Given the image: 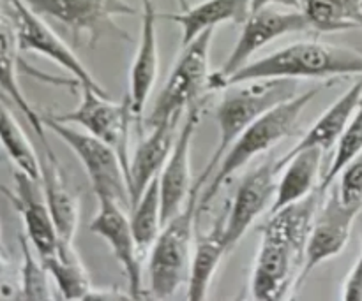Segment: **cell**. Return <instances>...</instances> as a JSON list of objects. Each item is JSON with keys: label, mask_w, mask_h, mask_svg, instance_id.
Wrapping results in <instances>:
<instances>
[{"label": "cell", "mask_w": 362, "mask_h": 301, "mask_svg": "<svg viewBox=\"0 0 362 301\" xmlns=\"http://www.w3.org/2000/svg\"><path fill=\"white\" fill-rule=\"evenodd\" d=\"M324 196L318 187L304 199L271 214L262 228L251 275V296L257 301L285 300L300 285L311 224Z\"/></svg>", "instance_id": "obj_1"}, {"label": "cell", "mask_w": 362, "mask_h": 301, "mask_svg": "<svg viewBox=\"0 0 362 301\" xmlns=\"http://www.w3.org/2000/svg\"><path fill=\"white\" fill-rule=\"evenodd\" d=\"M343 76H362L361 53L325 42L300 41L247 62L223 83V88L255 80H334Z\"/></svg>", "instance_id": "obj_2"}, {"label": "cell", "mask_w": 362, "mask_h": 301, "mask_svg": "<svg viewBox=\"0 0 362 301\" xmlns=\"http://www.w3.org/2000/svg\"><path fill=\"white\" fill-rule=\"evenodd\" d=\"M322 87H315L304 94L293 95L288 101L274 106L267 113L255 120L243 134L235 140V143L230 147L223 161L219 162L216 175L209 180L207 189H204L198 203V214L204 211L209 204L214 201L221 187L228 182L233 173L239 171L243 166L257 159L258 155L265 154L267 150H272L278 143H281L285 137L292 134L299 122L300 115L308 108L311 101L317 97Z\"/></svg>", "instance_id": "obj_3"}, {"label": "cell", "mask_w": 362, "mask_h": 301, "mask_svg": "<svg viewBox=\"0 0 362 301\" xmlns=\"http://www.w3.org/2000/svg\"><path fill=\"white\" fill-rule=\"evenodd\" d=\"M296 80H255L233 83L223 88V97L216 108V122L219 129L218 147L198 182L207 185L209 176L223 161L237 137L264 113L296 95Z\"/></svg>", "instance_id": "obj_4"}, {"label": "cell", "mask_w": 362, "mask_h": 301, "mask_svg": "<svg viewBox=\"0 0 362 301\" xmlns=\"http://www.w3.org/2000/svg\"><path fill=\"white\" fill-rule=\"evenodd\" d=\"M202 192L204 185L197 180L182 210L163 226L161 233L152 243L147 271L148 293L154 298H172L180 285L187 282Z\"/></svg>", "instance_id": "obj_5"}, {"label": "cell", "mask_w": 362, "mask_h": 301, "mask_svg": "<svg viewBox=\"0 0 362 301\" xmlns=\"http://www.w3.org/2000/svg\"><path fill=\"white\" fill-rule=\"evenodd\" d=\"M216 28L202 32L189 44L182 46L184 51L173 66L165 87L159 92L147 127H154L166 120L180 118L184 109H189L202 95L209 92V53Z\"/></svg>", "instance_id": "obj_6"}, {"label": "cell", "mask_w": 362, "mask_h": 301, "mask_svg": "<svg viewBox=\"0 0 362 301\" xmlns=\"http://www.w3.org/2000/svg\"><path fill=\"white\" fill-rule=\"evenodd\" d=\"M41 118L46 129L52 130L57 137H60L74 152L78 161L87 171L95 196L110 197V199L117 201L127 210H131L127 173L124 169L119 154L105 141L88 134L87 130L81 133V130L71 127L69 123L59 122L52 115H41Z\"/></svg>", "instance_id": "obj_7"}, {"label": "cell", "mask_w": 362, "mask_h": 301, "mask_svg": "<svg viewBox=\"0 0 362 301\" xmlns=\"http://www.w3.org/2000/svg\"><path fill=\"white\" fill-rule=\"evenodd\" d=\"M4 11L13 21L20 53H37V55L46 56L73 74L80 87L92 88L99 94L108 95L101 83L88 73L85 63L74 55L73 49L52 30L41 14L32 11L25 4V0H4Z\"/></svg>", "instance_id": "obj_8"}, {"label": "cell", "mask_w": 362, "mask_h": 301, "mask_svg": "<svg viewBox=\"0 0 362 301\" xmlns=\"http://www.w3.org/2000/svg\"><path fill=\"white\" fill-rule=\"evenodd\" d=\"M310 28V23L300 9L281 11L278 7H262V9L251 11L247 20L243 23V32L226 62L218 73L211 74L209 92L221 90L223 83L240 67L246 66L258 49L271 44L272 41L283 35L297 34Z\"/></svg>", "instance_id": "obj_9"}, {"label": "cell", "mask_w": 362, "mask_h": 301, "mask_svg": "<svg viewBox=\"0 0 362 301\" xmlns=\"http://www.w3.org/2000/svg\"><path fill=\"white\" fill-rule=\"evenodd\" d=\"M52 116L64 123H76L88 134L110 145L119 154L124 169L129 175V120L133 111L127 99L112 102L108 101V95L81 87V102L78 108L71 113Z\"/></svg>", "instance_id": "obj_10"}, {"label": "cell", "mask_w": 362, "mask_h": 301, "mask_svg": "<svg viewBox=\"0 0 362 301\" xmlns=\"http://www.w3.org/2000/svg\"><path fill=\"white\" fill-rule=\"evenodd\" d=\"M325 199H322L313 224H311L310 238L306 247V263H304L300 284L306 281L308 275L320 266L325 261L339 256L345 250L350 240L352 226L359 215V208L349 207L339 199L336 189H329L325 192Z\"/></svg>", "instance_id": "obj_11"}, {"label": "cell", "mask_w": 362, "mask_h": 301, "mask_svg": "<svg viewBox=\"0 0 362 301\" xmlns=\"http://www.w3.org/2000/svg\"><path fill=\"white\" fill-rule=\"evenodd\" d=\"M99 211L90 222V231L105 240L113 257L127 277V293L131 300H144L145 291L141 284V252L134 240L129 217L124 207L110 197H98Z\"/></svg>", "instance_id": "obj_12"}, {"label": "cell", "mask_w": 362, "mask_h": 301, "mask_svg": "<svg viewBox=\"0 0 362 301\" xmlns=\"http://www.w3.org/2000/svg\"><path fill=\"white\" fill-rule=\"evenodd\" d=\"M202 111H204V99L197 101L187 109V116L177 134L168 161L159 173L163 226L182 210L194 185L191 178V147L200 123Z\"/></svg>", "instance_id": "obj_13"}, {"label": "cell", "mask_w": 362, "mask_h": 301, "mask_svg": "<svg viewBox=\"0 0 362 301\" xmlns=\"http://www.w3.org/2000/svg\"><path fill=\"white\" fill-rule=\"evenodd\" d=\"M25 4L41 16L62 23L76 39L87 34L92 42L108 30L115 16H134L138 13L124 0H25Z\"/></svg>", "instance_id": "obj_14"}, {"label": "cell", "mask_w": 362, "mask_h": 301, "mask_svg": "<svg viewBox=\"0 0 362 301\" xmlns=\"http://www.w3.org/2000/svg\"><path fill=\"white\" fill-rule=\"evenodd\" d=\"M14 176V187H0L4 196L9 199L14 210L20 214L25 226V236L32 243L39 257L52 256L60 243V236L57 233L55 222H53L52 211L46 203L45 190H42L41 180L32 178L27 173L16 171Z\"/></svg>", "instance_id": "obj_15"}, {"label": "cell", "mask_w": 362, "mask_h": 301, "mask_svg": "<svg viewBox=\"0 0 362 301\" xmlns=\"http://www.w3.org/2000/svg\"><path fill=\"white\" fill-rule=\"evenodd\" d=\"M278 173L276 161L269 159L267 162L247 173L240 182L228 214L225 215V243L228 252L240 242L253 222L267 208L271 210L278 189L276 182Z\"/></svg>", "instance_id": "obj_16"}, {"label": "cell", "mask_w": 362, "mask_h": 301, "mask_svg": "<svg viewBox=\"0 0 362 301\" xmlns=\"http://www.w3.org/2000/svg\"><path fill=\"white\" fill-rule=\"evenodd\" d=\"M179 122L180 118H173L151 127L152 133L134 148L129 159V175H127L131 208L138 203L145 189L151 185L156 176H159L163 166L168 161L170 152L179 134Z\"/></svg>", "instance_id": "obj_17"}, {"label": "cell", "mask_w": 362, "mask_h": 301, "mask_svg": "<svg viewBox=\"0 0 362 301\" xmlns=\"http://www.w3.org/2000/svg\"><path fill=\"white\" fill-rule=\"evenodd\" d=\"M158 13L152 0H141V32L136 55L129 73V101L133 116H140L151 99L156 78L159 70L158 32H156Z\"/></svg>", "instance_id": "obj_18"}, {"label": "cell", "mask_w": 362, "mask_h": 301, "mask_svg": "<svg viewBox=\"0 0 362 301\" xmlns=\"http://www.w3.org/2000/svg\"><path fill=\"white\" fill-rule=\"evenodd\" d=\"M39 180L60 240L73 243L80 224V199L66 182L52 147H42V157H39Z\"/></svg>", "instance_id": "obj_19"}, {"label": "cell", "mask_w": 362, "mask_h": 301, "mask_svg": "<svg viewBox=\"0 0 362 301\" xmlns=\"http://www.w3.org/2000/svg\"><path fill=\"white\" fill-rule=\"evenodd\" d=\"M324 154L325 152L322 148L313 147L304 148L290 157H281L276 161V168L278 171L283 169V175L278 182L274 203H272L269 214H276L281 208L304 199L320 187L318 176H320Z\"/></svg>", "instance_id": "obj_20"}, {"label": "cell", "mask_w": 362, "mask_h": 301, "mask_svg": "<svg viewBox=\"0 0 362 301\" xmlns=\"http://www.w3.org/2000/svg\"><path fill=\"white\" fill-rule=\"evenodd\" d=\"M18 53H20V48H18L13 21L2 7L0 9V90L23 113L34 133L37 134L42 147H52L46 137V127L42 123L41 113L35 111L34 106L27 101L20 83H18V67H21Z\"/></svg>", "instance_id": "obj_21"}, {"label": "cell", "mask_w": 362, "mask_h": 301, "mask_svg": "<svg viewBox=\"0 0 362 301\" xmlns=\"http://www.w3.org/2000/svg\"><path fill=\"white\" fill-rule=\"evenodd\" d=\"M226 252L228 247L225 243V215H223L216 221L212 229L194 235L189 277H187V298L191 301L207 300L212 278Z\"/></svg>", "instance_id": "obj_22"}, {"label": "cell", "mask_w": 362, "mask_h": 301, "mask_svg": "<svg viewBox=\"0 0 362 301\" xmlns=\"http://www.w3.org/2000/svg\"><path fill=\"white\" fill-rule=\"evenodd\" d=\"M362 99V76L359 80L338 99L332 102L327 108V111L313 123L310 130L303 136V140L296 145L290 152H286L283 157H290V155L297 154V152L304 150V148H322L324 152L331 150L338 145L339 137L345 133L346 125L352 120L354 113H356L357 106H359Z\"/></svg>", "instance_id": "obj_23"}, {"label": "cell", "mask_w": 362, "mask_h": 301, "mask_svg": "<svg viewBox=\"0 0 362 301\" xmlns=\"http://www.w3.org/2000/svg\"><path fill=\"white\" fill-rule=\"evenodd\" d=\"M250 13L251 0H205L179 14H165L163 18L179 25L182 46H186L209 28H216L221 23H244Z\"/></svg>", "instance_id": "obj_24"}, {"label": "cell", "mask_w": 362, "mask_h": 301, "mask_svg": "<svg viewBox=\"0 0 362 301\" xmlns=\"http://www.w3.org/2000/svg\"><path fill=\"white\" fill-rule=\"evenodd\" d=\"M41 259L64 300L78 301L88 298L94 288L73 243L60 240L55 252Z\"/></svg>", "instance_id": "obj_25"}, {"label": "cell", "mask_w": 362, "mask_h": 301, "mask_svg": "<svg viewBox=\"0 0 362 301\" xmlns=\"http://www.w3.org/2000/svg\"><path fill=\"white\" fill-rule=\"evenodd\" d=\"M311 28L324 34L362 30V0H299Z\"/></svg>", "instance_id": "obj_26"}, {"label": "cell", "mask_w": 362, "mask_h": 301, "mask_svg": "<svg viewBox=\"0 0 362 301\" xmlns=\"http://www.w3.org/2000/svg\"><path fill=\"white\" fill-rule=\"evenodd\" d=\"M131 229L138 243L141 256L151 250L152 243L163 229L161 215V190H159V176H156L151 185L145 189L138 203L131 208Z\"/></svg>", "instance_id": "obj_27"}, {"label": "cell", "mask_w": 362, "mask_h": 301, "mask_svg": "<svg viewBox=\"0 0 362 301\" xmlns=\"http://www.w3.org/2000/svg\"><path fill=\"white\" fill-rule=\"evenodd\" d=\"M0 145L16 169L39 178V155L13 113L0 101Z\"/></svg>", "instance_id": "obj_28"}, {"label": "cell", "mask_w": 362, "mask_h": 301, "mask_svg": "<svg viewBox=\"0 0 362 301\" xmlns=\"http://www.w3.org/2000/svg\"><path fill=\"white\" fill-rule=\"evenodd\" d=\"M21 247V270L20 285H18V298L28 301L53 300L52 288H49V271L45 266L41 257L34 250L32 243L25 235L20 236Z\"/></svg>", "instance_id": "obj_29"}, {"label": "cell", "mask_w": 362, "mask_h": 301, "mask_svg": "<svg viewBox=\"0 0 362 301\" xmlns=\"http://www.w3.org/2000/svg\"><path fill=\"white\" fill-rule=\"evenodd\" d=\"M362 152V99L357 106L356 113H354L352 120L346 125L345 133L339 137L338 145H336V155L332 159L331 166H329L327 173L322 178L320 189L324 192H327L332 187V183L336 182L338 175L341 173V169L352 161L356 155H359Z\"/></svg>", "instance_id": "obj_30"}, {"label": "cell", "mask_w": 362, "mask_h": 301, "mask_svg": "<svg viewBox=\"0 0 362 301\" xmlns=\"http://www.w3.org/2000/svg\"><path fill=\"white\" fill-rule=\"evenodd\" d=\"M339 185L336 187L339 199L345 204L362 210V152L352 159L338 175Z\"/></svg>", "instance_id": "obj_31"}, {"label": "cell", "mask_w": 362, "mask_h": 301, "mask_svg": "<svg viewBox=\"0 0 362 301\" xmlns=\"http://www.w3.org/2000/svg\"><path fill=\"white\" fill-rule=\"evenodd\" d=\"M341 298L345 301H362V254L343 284Z\"/></svg>", "instance_id": "obj_32"}, {"label": "cell", "mask_w": 362, "mask_h": 301, "mask_svg": "<svg viewBox=\"0 0 362 301\" xmlns=\"http://www.w3.org/2000/svg\"><path fill=\"white\" fill-rule=\"evenodd\" d=\"M262 7H285V9H299V0H251V11Z\"/></svg>", "instance_id": "obj_33"}, {"label": "cell", "mask_w": 362, "mask_h": 301, "mask_svg": "<svg viewBox=\"0 0 362 301\" xmlns=\"http://www.w3.org/2000/svg\"><path fill=\"white\" fill-rule=\"evenodd\" d=\"M177 2H179V6H180V9H187V7H189V4H187V0H177Z\"/></svg>", "instance_id": "obj_34"}, {"label": "cell", "mask_w": 362, "mask_h": 301, "mask_svg": "<svg viewBox=\"0 0 362 301\" xmlns=\"http://www.w3.org/2000/svg\"><path fill=\"white\" fill-rule=\"evenodd\" d=\"M0 264H4V257H2V249H0Z\"/></svg>", "instance_id": "obj_35"}, {"label": "cell", "mask_w": 362, "mask_h": 301, "mask_svg": "<svg viewBox=\"0 0 362 301\" xmlns=\"http://www.w3.org/2000/svg\"><path fill=\"white\" fill-rule=\"evenodd\" d=\"M361 254H362V252H361Z\"/></svg>", "instance_id": "obj_36"}]
</instances>
